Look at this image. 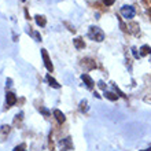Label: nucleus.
I'll return each instance as SVG.
<instances>
[{
    "label": "nucleus",
    "mask_w": 151,
    "mask_h": 151,
    "mask_svg": "<svg viewBox=\"0 0 151 151\" xmlns=\"http://www.w3.org/2000/svg\"><path fill=\"white\" fill-rule=\"evenodd\" d=\"M104 96L107 98L109 100H111V102H115V100L118 99V95H115L114 92H109V91H104Z\"/></svg>",
    "instance_id": "14"
},
{
    "label": "nucleus",
    "mask_w": 151,
    "mask_h": 151,
    "mask_svg": "<svg viewBox=\"0 0 151 151\" xmlns=\"http://www.w3.org/2000/svg\"><path fill=\"white\" fill-rule=\"evenodd\" d=\"M113 84V88H114V91L117 92V93H118L119 96H122V98H127V95H125V93H124L122 91H121V89H119L118 87H117V84H114V83H111Z\"/></svg>",
    "instance_id": "17"
},
{
    "label": "nucleus",
    "mask_w": 151,
    "mask_h": 151,
    "mask_svg": "<svg viewBox=\"0 0 151 151\" xmlns=\"http://www.w3.org/2000/svg\"><path fill=\"white\" fill-rule=\"evenodd\" d=\"M21 1H25V0H21Z\"/></svg>",
    "instance_id": "26"
},
{
    "label": "nucleus",
    "mask_w": 151,
    "mask_h": 151,
    "mask_svg": "<svg viewBox=\"0 0 151 151\" xmlns=\"http://www.w3.org/2000/svg\"><path fill=\"white\" fill-rule=\"evenodd\" d=\"M98 85H99V88H102L103 91H106V85H104L103 81H99V83H98Z\"/></svg>",
    "instance_id": "23"
},
{
    "label": "nucleus",
    "mask_w": 151,
    "mask_h": 151,
    "mask_svg": "<svg viewBox=\"0 0 151 151\" xmlns=\"http://www.w3.org/2000/svg\"><path fill=\"white\" fill-rule=\"evenodd\" d=\"M81 80H83L84 84L87 85V88H89V89H92V88H93V80L91 78V76H89V74H87V73L81 74Z\"/></svg>",
    "instance_id": "7"
},
{
    "label": "nucleus",
    "mask_w": 151,
    "mask_h": 151,
    "mask_svg": "<svg viewBox=\"0 0 151 151\" xmlns=\"http://www.w3.org/2000/svg\"><path fill=\"white\" fill-rule=\"evenodd\" d=\"M88 37L91 40H93V41L100 43V41L104 40V32L100 28H98V26H91L89 30H88Z\"/></svg>",
    "instance_id": "1"
},
{
    "label": "nucleus",
    "mask_w": 151,
    "mask_h": 151,
    "mask_svg": "<svg viewBox=\"0 0 151 151\" xmlns=\"http://www.w3.org/2000/svg\"><path fill=\"white\" fill-rule=\"evenodd\" d=\"M35 19H36V24L39 25V26H41V28H44V26L47 25V19H45L44 15H36Z\"/></svg>",
    "instance_id": "11"
},
{
    "label": "nucleus",
    "mask_w": 151,
    "mask_h": 151,
    "mask_svg": "<svg viewBox=\"0 0 151 151\" xmlns=\"http://www.w3.org/2000/svg\"><path fill=\"white\" fill-rule=\"evenodd\" d=\"M137 29H139V25L136 24V22H132V24H129V26H128V30L131 33H133V35H136V36L140 33Z\"/></svg>",
    "instance_id": "12"
},
{
    "label": "nucleus",
    "mask_w": 151,
    "mask_h": 151,
    "mask_svg": "<svg viewBox=\"0 0 151 151\" xmlns=\"http://www.w3.org/2000/svg\"><path fill=\"white\" fill-rule=\"evenodd\" d=\"M81 65H83V66H84L85 69H87V70H92V69H95V68H96L95 60L89 59V58H85V59L81 60Z\"/></svg>",
    "instance_id": "6"
},
{
    "label": "nucleus",
    "mask_w": 151,
    "mask_h": 151,
    "mask_svg": "<svg viewBox=\"0 0 151 151\" xmlns=\"http://www.w3.org/2000/svg\"><path fill=\"white\" fill-rule=\"evenodd\" d=\"M14 151H26V144L22 143L19 146H17V147H14Z\"/></svg>",
    "instance_id": "19"
},
{
    "label": "nucleus",
    "mask_w": 151,
    "mask_h": 151,
    "mask_svg": "<svg viewBox=\"0 0 151 151\" xmlns=\"http://www.w3.org/2000/svg\"><path fill=\"white\" fill-rule=\"evenodd\" d=\"M87 110H88V102L84 99V100H81V102H80V111L85 113Z\"/></svg>",
    "instance_id": "15"
},
{
    "label": "nucleus",
    "mask_w": 151,
    "mask_h": 151,
    "mask_svg": "<svg viewBox=\"0 0 151 151\" xmlns=\"http://www.w3.org/2000/svg\"><path fill=\"white\" fill-rule=\"evenodd\" d=\"M54 115H55V118H56V121L59 124H63L65 121H66V117H65V114L60 110H58V109H55L54 110Z\"/></svg>",
    "instance_id": "9"
},
{
    "label": "nucleus",
    "mask_w": 151,
    "mask_h": 151,
    "mask_svg": "<svg viewBox=\"0 0 151 151\" xmlns=\"http://www.w3.org/2000/svg\"><path fill=\"white\" fill-rule=\"evenodd\" d=\"M59 148H60V151L73 150L72 137H65V139H60V140H59Z\"/></svg>",
    "instance_id": "3"
},
{
    "label": "nucleus",
    "mask_w": 151,
    "mask_h": 151,
    "mask_svg": "<svg viewBox=\"0 0 151 151\" xmlns=\"http://www.w3.org/2000/svg\"><path fill=\"white\" fill-rule=\"evenodd\" d=\"M148 15H150V18H151V7L148 8Z\"/></svg>",
    "instance_id": "24"
},
{
    "label": "nucleus",
    "mask_w": 151,
    "mask_h": 151,
    "mask_svg": "<svg viewBox=\"0 0 151 151\" xmlns=\"http://www.w3.org/2000/svg\"><path fill=\"white\" fill-rule=\"evenodd\" d=\"M41 56H43V60H44V66L47 68L48 72H52L54 70V65H52L51 59H50V56H48V52L47 50H41Z\"/></svg>",
    "instance_id": "4"
},
{
    "label": "nucleus",
    "mask_w": 151,
    "mask_h": 151,
    "mask_svg": "<svg viewBox=\"0 0 151 151\" xmlns=\"http://www.w3.org/2000/svg\"><path fill=\"white\" fill-rule=\"evenodd\" d=\"M148 54H151L150 45H147V44L142 45V47H140V56H146V55H148Z\"/></svg>",
    "instance_id": "13"
},
{
    "label": "nucleus",
    "mask_w": 151,
    "mask_h": 151,
    "mask_svg": "<svg viewBox=\"0 0 151 151\" xmlns=\"http://www.w3.org/2000/svg\"><path fill=\"white\" fill-rule=\"evenodd\" d=\"M73 44H74V47L77 48V50H83V48H85V43H84V40L81 39V37H76V39L73 40Z\"/></svg>",
    "instance_id": "10"
},
{
    "label": "nucleus",
    "mask_w": 151,
    "mask_h": 151,
    "mask_svg": "<svg viewBox=\"0 0 151 151\" xmlns=\"http://www.w3.org/2000/svg\"><path fill=\"white\" fill-rule=\"evenodd\" d=\"M39 111L41 113V114H43L44 117H50V114H51V111H50L48 109L43 107V106H40V107H39Z\"/></svg>",
    "instance_id": "16"
},
{
    "label": "nucleus",
    "mask_w": 151,
    "mask_h": 151,
    "mask_svg": "<svg viewBox=\"0 0 151 151\" xmlns=\"http://www.w3.org/2000/svg\"><path fill=\"white\" fill-rule=\"evenodd\" d=\"M121 14L124 15V18L132 19L136 15V10L133 6H124V7H121Z\"/></svg>",
    "instance_id": "2"
},
{
    "label": "nucleus",
    "mask_w": 151,
    "mask_h": 151,
    "mask_svg": "<svg viewBox=\"0 0 151 151\" xmlns=\"http://www.w3.org/2000/svg\"><path fill=\"white\" fill-rule=\"evenodd\" d=\"M142 151H151V147L150 148H146V150H142Z\"/></svg>",
    "instance_id": "25"
},
{
    "label": "nucleus",
    "mask_w": 151,
    "mask_h": 151,
    "mask_svg": "<svg viewBox=\"0 0 151 151\" xmlns=\"http://www.w3.org/2000/svg\"><path fill=\"white\" fill-rule=\"evenodd\" d=\"M32 35H33V37L36 39V41H41V36H40V33H39V32H33Z\"/></svg>",
    "instance_id": "21"
},
{
    "label": "nucleus",
    "mask_w": 151,
    "mask_h": 151,
    "mask_svg": "<svg viewBox=\"0 0 151 151\" xmlns=\"http://www.w3.org/2000/svg\"><path fill=\"white\" fill-rule=\"evenodd\" d=\"M0 131H1V133H4V135H6V133H8V132H10V127H8V125H3Z\"/></svg>",
    "instance_id": "20"
},
{
    "label": "nucleus",
    "mask_w": 151,
    "mask_h": 151,
    "mask_svg": "<svg viewBox=\"0 0 151 151\" xmlns=\"http://www.w3.org/2000/svg\"><path fill=\"white\" fill-rule=\"evenodd\" d=\"M6 102H7V107H11L17 103V96L12 92H6Z\"/></svg>",
    "instance_id": "5"
},
{
    "label": "nucleus",
    "mask_w": 151,
    "mask_h": 151,
    "mask_svg": "<svg viewBox=\"0 0 151 151\" xmlns=\"http://www.w3.org/2000/svg\"><path fill=\"white\" fill-rule=\"evenodd\" d=\"M114 1H115V0H103V3H104V6H106V7L113 6V4H114Z\"/></svg>",
    "instance_id": "22"
},
{
    "label": "nucleus",
    "mask_w": 151,
    "mask_h": 151,
    "mask_svg": "<svg viewBox=\"0 0 151 151\" xmlns=\"http://www.w3.org/2000/svg\"><path fill=\"white\" fill-rule=\"evenodd\" d=\"M131 51H132V55H133V58H135V59H139V58H140V52L137 51V48H136V47H132Z\"/></svg>",
    "instance_id": "18"
},
{
    "label": "nucleus",
    "mask_w": 151,
    "mask_h": 151,
    "mask_svg": "<svg viewBox=\"0 0 151 151\" xmlns=\"http://www.w3.org/2000/svg\"><path fill=\"white\" fill-rule=\"evenodd\" d=\"M45 80H47V83L50 84L52 88H56V89H58V88H60V84L58 83V81H56V80L54 78L51 74H47V76H45Z\"/></svg>",
    "instance_id": "8"
}]
</instances>
